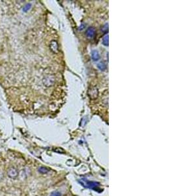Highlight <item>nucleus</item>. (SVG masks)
Returning <instances> with one entry per match:
<instances>
[{"instance_id": "20e7f679", "label": "nucleus", "mask_w": 174, "mask_h": 196, "mask_svg": "<svg viewBox=\"0 0 174 196\" xmlns=\"http://www.w3.org/2000/svg\"><path fill=\"white\" fill-rule=\"evenodd\" d=\"M91 57H92V59H93V60L94 62L99 61V59H100V55H99L98 51L96 50H93L92 53H91Z\"/></svg>"}, {"instance_id": "7ed1b4c3", "label": "nucleus", "mask_w": 174, "mask_h": 196, "mask_svg": "<svg viewBox=\"0 0 174 196\" xmlns=\"http://www.w3.org/2000/svg\"><path fill=\"white\" fill-rule=\"evenodd\" d=\"M85 35L87 38L93 39L95 35V30L93 27H89L85 32Z\"/></svg>"}, {"instance_id": "f8f14e48", "label": "nucleus", "mask_w": 174, "mask_h": 196, "mask_svg": "<svg viewBox=\"0 0 174 196\" xmlns=\"http://www.w3.org/2000/svg\"><path fill=\"white\" fill-rule=\"evenodd\" d=\"M3 177V173H1V172H0V180H2Z\"/></svg>"}, {"instance_id": "9d476101", "label": "nucleus", "mask_w": 174, "mask_h": 196, "mask_svg": "<svg viewBox=\"0 0 174 196\" xmlns=\"http://www.w3.org/2000/svg\"><path fill=\"white\" fill-rule=\"evenodd\" d=\"M50 196H61V194L59 192H54L51 193Z\"/></svg>"}, {"instance_id": "423d86ee", "label": "nucleus", "mask_w": 174, "mask_h": 196, "mask_svg": "<svg viewBox=\"0 0 174 196\" xmlns=\"http://www.w3.org/2000/svg\"><path fill=\"white\" fill-rule=\"evenodd\" d=\"M97 67L99 68L100 70L101 71H104L106 69V65L105 64L104 62H101L99 63V64L97 65Z\"/></svg>"}, {"instance_id": "6e6552de", "label": "nucleus", "mask_w": 174, "mask_h": 196, "mask_svg": "<svg viewBox=\"0 0 174 196\" xmlns=\"http://www.w3.org/2000/svg\"><path fill=\"white\" fill-rule=\"evenodd\" d=\"M102 43L104 46H108V35H105L102 39Z\"/></svg>"}, {"instance_id": "9b49d317", "label": "nucleus", "mask_w": 174, "mask_h": 196, "mask_svg": "<svg viewBox=\"0 0 174 196\" xmlns=\"http://www.w3.org/2000/svg\"><path fill=\"white\" fill-rule=\"evenodd\" d=\"M85 26L84 24H81V26L79 28V30H82V29H84L85 28Z\"/></svg>"}, {"instance_id": "f257e3e1", "label": "nucleus", "mask_w": 174, "mask_h": 196, "mask_svg": "<svg viewBox=\"0 0 174 196\" xmlns=\"http://www.w3.org/2000/svg\"><path fill=\"white\" fill-rule=\"evenodd\" d=\"M79 182L85 188H88L95 190H99V187L100 186V184L99 182L90 181L85 179H80L79 180Z\"/></svg>"}, {"instance_id": "0eeeda50", "label": "nucleus", "mask_w": 174, "mask_h": 196, "mask_svg": "<svg viewBox=\"0 0 174 196\" xmlns=\"http://www.w3.org/2000/svg\"><path fill=\"white\" fill-rule=\"evenodd\" d=\"M31 8V3H27V4H26V5L23 7L22 10H23V12H27Z\"/></svg>"}, {"instance_id": "1a4fd4ad", "label": "nucleus", "mask_w": 174, "mask_h": 196, "mask_svg": "<svg viewBox=\"0 0 174 196\" xmlns=\"http://www.w3.org/2000/svg\"><path fill=\"white\" fill-rule=\"evenodd\" d=\"M39 171L41 173H43V174H44V173H46L48 172V170L47 169L46 167H41L39 169Z\"/></svg>"}, {"instance_id": "f03ea898", "label": "nucleus", "mask_w": 174, "mask_h": 196, "mask_svg": "<svg viewBox=\"0 0 174 196\" xmlns=\"http://www.w3.org/2000/svg\"><path fill=\"white\" fill-rule=\"evenodd\" d=\"M7 175L11 179H16L18 175V171L17 169L15 167H11L7 171Z\"/></svg>"}, {"instance_id": "39448f33", "label": "nucleus", "mask_w": 174, "mask_h": 196, "mask_svg": "<svg viewBox=\"0 0 174 196\" xmlns=\"http://www.w3.org/2000/svg\"><path fill=\"white\" fill-rule=\"evenodd\" d=\"M50 48H51L52 50L54 51V52H57L58 50V46L57 42L55 41H53L50 44Z\"/></svg>"}]
</instances>
